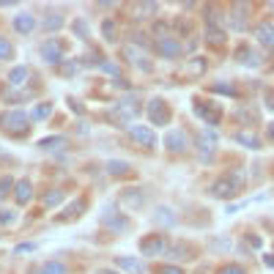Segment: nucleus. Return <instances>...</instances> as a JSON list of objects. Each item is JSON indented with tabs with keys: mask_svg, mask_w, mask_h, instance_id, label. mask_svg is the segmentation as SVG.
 <instances>
[{
	"mask_svg": "<svg viewBox=\"0 0 274 274\" xmlns=\"http://www.w3.org/2000/svg\"><path fill=\"white\" fill-rule=\"evenodd\" d=\"M0 126L8 132V135H25L30 129V115H27L25 110H6L3 115H0Z\"/></svg>",
	"mask_w": 274,
	"mask_h": 274,
	"instance_id": "f257e3e1",
	"label": "nucleus"
},
{
	"mask_svg": "<svg viewBox=\"0 0 274 274\" xmlns=\"http://www.w3.org/2000/svg\"><path fill=\"white\" fill-rule=\"evenodd\" d=\"M140 252H143L145 258L164 255V252H167V239H164V236H148V239L140 241Z\"/></svg>",
	"mask_w": 274,
	"mask_h": 274,
	"instance_id": "f03ea898",
	"label": "nucleus"
},
{
	"mask_svg": "<svg viewBox=\"0 0 274 274\" xmlns=\"http://www.w3.org/2000/svg\"><path fill=\"white\" fill-rule=\"evenodd\" d=\"M154 47H157V52L164 55V58H178V55L184 52V47H181L176 39H170V36H159V39L154 41Z\"/></svg>",
	"mask_w": 274,
	"mask_h": 274,
	"instance_id": "7ed1b4c3",
	"label": "nucleus"
},
{
	"mask_svg": "<svg viewBox=\"0 0 274 274\" xmlns=\"http://www.w3.org/2000/svg\"><path fill=\"white\" fill-rule=\"evenodd\" d=\"M186 145H189V140H186V135L181 129H167L164 132V148L181 154V151H186Z\"/></svg>",
	"mask_w": 274,
	"mask_h": 274,
	"instance_id": "20e7f679",
	"label": "nucleus"
},
{
	"mask_svg": "<svg viewBox=\"0 0 274 274\" xmlns=\"http://www.w3.org/2000/svg\"><path fill=\"white\" fill-rule=\"evenodd\" d=\"M41 58L47 63H63V49H61V44L55 39H49V41H44L41 44Z\"/></svg>",
	"mask_w": 274,
	"mask_h": 274,
	"instance_id": "39448f33",
	"label": "nucleus"
},
{
	"mask_svg": "<svg viewBox=\"0 0 274 274\" xmlns=\"http://www.w3.org/2000/svg\"><path fill=\"white\" fill-rule=\"evenodd\" d=\"M129 135L135 143H143V145H148V148L157 145V135L151 132V126H129Z\"/></svg>",
	"mask_w": 274,
	"mask_h": 274,
	"instance_id": "423d86ee",
	"label": "nucleus"
},
{
	"mask_svg": "<svg viewBox=\"0 0 274 274\" xmlns=\"http://www.w3.org/2000/svg\"><path fill=\"white\" fill-rule=\"evenodd\" d=\"M14 30H17V33H33L36 30V25H39V22H36V17L33 14H17V17H14Z\"/></svg>",
	"mask_w": 274,
	"mask_h": 274,
	"instance_id": "0eeeda50",
	"label": "nucleus"
},
{
	"mask_svg": "<svg viewBox=\"0 0 274 274\" xmlns=\"http://www.w3.org/2000/svg\"><path fill=\"white\" fill-rule=\"evenodd\" d=\"M244 11H247V6L244 3H239V6L230 11V17H228V27L230 30H236V33H241V30H247V20H244Z\"/></svg>",
	"mask_w": 274,
	"mask_h": 274,
	"instance_id": "6e6552de",
	"label": "nucleus"
},
{
	"mask_svg": "<svg viewBox=\"0 0 274 274\" xmlns=\"http://www.w3.org/2000/svg\"><path fill=\"white\" fill-rule=\"evenodd\" d=\"M255 39H258L263 47H274V25L272 22H260V25H255Z\"/></svg>",
	"mask_w": 274,
	"mask_h": 274,
	"instance_id": "1a4fd4ad",
	"label": "nucleus"
},
{
	"mask_svg": "<svg viewBox=\"0 0 274 274\" xmlns=\"http://www.w3.org/2000/svg\"><path fill=\"white\" fill-rule=\"evenodd\" d=\"M115 269H118V272L143 274V263H140V258H129V255H123V258H115Z\"/></svg>",
	"mask_w": 274,
	"mask_h": 274,
	"instance_id": "9d476101",
	"label": "nucleus"
},
{
	"mask_svg": "<svg viewBox=\"0 0 274 274\" xmlns=\"http://www.w3.org/2000/svg\"><path fill=\"white\" fill-rule=\"evenodd\" d=\"M233 192H236V184H233L230 178H219L211 184V195L214 198H230Z\"/></svg>",
	"mask_w": 274,
	"mask_h": 274,
	"instance_id": "9b49d317",
	"label": "nucleus"
},
{
	"mask_svg": "<svg viewBox=\"0 0 274 274\" xmlns=\"http://www.w3.org/2000/svg\"><path fill=\"white\" fill-rule=\"evenodd\" d=\"M164 104H162V99H154V102L148 104V118L157 126H162V123H167V110H162Z\"/></svg>",
	"mask_w": 274,
	"mask_h": 274,
	"instance_id": "f8f14e48",
	"label": "nucleus"
},
{
	"mask_svg": "<svg viewBox=\"0 0 274 274\" xmlns=\"http://www.w3.org/2000/svg\"><path fill=\"white\" fill-rule=\"evenodd\" d=\"M102 222H104V225H110L113 230H126V228H129V222H126L123 217H115L113 206H107V211L102 214Z\"/></svg>",
	"mask_w": 274,
	"mask_h": 274,
	"instance_id": "ddd939ff",
	"label": "nucleus"
},
{
	"mask_svg": "<svg viewBox=\"0 0 274 274\" xmlns=\"http://www.w3.org/2000/svg\"><path fill=\"white\" fill-rule=\"evenodd\" d=\"M14 195H17V203L25 206L27 200H30V181H27V178H20V181L14 184Z\"/></svg>",
	"mask_w": 274,
	"mask_h": 274,
	"instance_id": "4468645a",
	"label": "nucleus"
},
{
	"mask_svg": "<svg viewBox=\"0 0 274 274\" xmlns=\"http://www.w3.org/2000/svg\"><path fill=\"white\" fill-rule=\"evenodd\" d=\"M27 66H14L11 71H8V82H11V88H20V85H25L27 82Z\"/></svg>",
	"mask_w": 274,
	"mask_h": 274,
	"instance_id": "2eb2a0df",
	"label": "nucleus"
},
{
	"mask_svg": "<svg viewBox=\"0 0 274 274\" xmlns=\"http://www.w3.org/2000/svg\"><path fill=\"white\" fill-rule=\"evenodd\" d=\"M211 145H217V132L206 126V129L198 135V148L200 151H211Z\"/></svg>",
	"mask_w": 274,
	"mask_h": 274,
	"instance_id": "dca6fc26",
	"label": "nucleus"
},
{
	"mask_svg": "<svg viewBox=\"0 0 274 274\" xmlns=\"http://www.w3.org/2000/svg\"><path fill=\"white\" fill-rule=\"evenodd\" d=\"M236 58H239V63H244V66H258V63H260V55L252 52L250 47H239Z\"/></svg>",
	"mask_w": 274,
	"mask_h": 274,
	"instance_id": "f3484780",
	"label": "nucleus"
},
{
	"mask_svg": "<svg viewBox=\"0 0 274 274\" xmlns=\"http://www.w3.org/2000/svg\"><path fill=\"white\" fill-rule=\"evenodd\" d=\"M225 27H217V25H206V39L211 41V44H222L225 41Z\"/></svg>",
	"mask_w": 274,
	"mask_h": 274,
	"instance_id": "a211bd4d",
	"label": "nucleus"
},
{
	"mask_svg": "<svg viewBox=\"0 0 274 274\" xmlns=\"http://www.w3.org/2000/svg\"><path fill=\"white\" fill-rule=\"evenodd\" d=\"M236 140H239L241 145H247V148H252V151L260 148V140L252 135V132H239V135H236Z\"/></svg>",
	"mask_w": 274,
	"mask_h": 274,
	"instance_id": "6ab92c4d",
	"label": "nucleus"
},
{
	"mask_svg": "<svg viewBox=\"0 0 274 274\" xmlns=\"http://www.w3.org/2000/svg\"><path fill=\"white\" fill-rule=\"evenodd\" d=\"M123 55H126V58H129V61L132 63H140V66H143V68H148V66H145V55L143 52H140V49H137V47H132V44H126V47H123Z\"/></svg>",
	"mask_w": 274,
	"mask_h": 274,
	"instance_id": "aec40b11",
	"label": "nucleus"
},
{
	"mask_svg": "<svg viewBox=\"0 0 274 274\" xmlns=\"http://www.w3.org/2000/svg\"><path fill=\"white\" fill-rule=\"evenodd\" d=\"M41 274H66V266H63L61 260H47L41 266Z\"/></svg>",
	"mask_w": 274,
	"mask_h": 274,
	"instance_id": "412c9836",
	"label": "nucleus"
},
{
	"mask_svg": "<svg viewBox=\"0 0 274 274\" xmlns=\"http://www.w3.org/2000/svg\"><path fill=\"white\" fill-rule=\"evenodd\" d=\"M49 113H52V104H39V107L30 113V121H44Z\"/></svg>",
	"mask_w": 274,
	"mask_h": 274,
	"instance_id": "4be33fe9",
	"label": "nucleus"
},
{
	"mask_svg": "<svg viewBox=\"0 0 274 274\" xmlns=\"http://www.w3.org/2000/svg\"><path fill=\"white\" fill-rule=\"evenodd\" d=\"M63 25V17L61 14H49L47 20H44V30H58Z\"/></svg>",
	"mask_w": 274,
	"mask_h": 274,
	"instance_id": "5701e85b",
	"label": "nucleus"
},
{
	"mask_svg": "<svg viewBox=\"0 0 274 274\" xmlns=\"http://www.w3.org/2000/svg\"><path fill=\"white\" fill-rule=\"evenodd\" d=\"M157 222H164V225H176V217H173L170 208H159V211H157Z\"/></svg>",
	"mask_w": 274,
	"mask_h": 274,
	"instance_id": "b1692460",
	"label": "nucleus"
},
{
	"mask_svg": "<svg viewBox=\"0 0 274 274\" xmlns=\"http://www.w3.org/2000/svg\"><path fill=\"white\" fill-rule=\"evenodd\" d=\"M44 203L47 206H61L63 203V192H58V189L47 192V195H44Z\"/></svg>",
	"mask_w": 274,
	"mask_h": 274,
	"instance_id": "393cba45",
	"label": "nucleus"
},
{
	"mask_svg": "<svg viewBox=\"0 0 274 274\" xmlns=\"http://www.w3.org/2000/svg\"><path fill=\"white\" fill-rule=\"evenodd\" d=\"M11 52H14L11 41H8V39H0V61H8V58H11Z\"/></svg>",
	"mask_w": 274,
	"mask_h": 274,
	"instance_id": "a878e982",
	"label": "nucleus"
},
{
	"mask_svg": "<svg viewBox=\"0 0 274 274\" xmlns=\"http://www.w3.org/2000/svg\"><path fill=\"white\" fill-rule=\"evenodd\" d=\"M102 30H104V36H107V41H115V22L113 20H104Z\"/></svg>",
	"mask_w": 274,
	"mask_h": 274,
	"instance_id": "bb28decb",
	"label": "nucleus"
},
{
	"mask_svg": "<svg viewBox=\"0 0 274 274\" xmlns=\"http://www.w3.org/2000/svg\"><path fill=\"white\" fill-rule=\"evenodd\" d=\"M99 68H102V71H107V74H113V77H121V68H118L113 61H104V63H99Z\"/></svg>",
	"mask_w": 274,
	"mask_h": 274,
	"instance_id": "cd10ccee",
	"label": "nucleus"
},
{
	"mask_svg": "<svg viewBox=\"0 0 274 274\" xmlns=\"http://www.w3.org/2000/svg\"><path fill=\"white\" fill-rule=\"evenodd\" d=\"M214 93H225V96H236V88H233V85H225V82H217V85H214Z\"/></svg>",
	"mask_w": 274,
	"mask_h": 274,
	"instance_id": "c85d7f7f",
	"label": "nucleus"
},
{
	"mask_svg": "<svg viewBox=\"0 0 274 274\" xmlns=\"http://www.w3.org/2000/svg\"><path fill=\"white\" fill-rule=\"evenodd\" d=\"M80 211H85V203H82V200H80V203H74V206H71V208H68V211H66V214H63V219H71V217H80Z\"/></svg>",
	"mask_w": 274,
	"mask_h": 274,
	"instance_id": "c756f323",
	"label": "nucleus"
},
{
	"mask_svg": "<svg viewBox=\"0 0 274 274\" xmlns=\"http://www.w3.org/2000/svg\"><path fill=\"white\" fill-rule=\"evenodd\" d=\"M126 167H129L126 162H107V170L115 173V176H118V173H126Z\"/></svg>",
	"mask_w": 274,
	"mask_h": 274,
	"instance_id": "7c9ffc66",
	"label": "nucleus"
},
{
	"mask_svg": "<svg viewBox=\"0 0 274 274\" xmlns=\"http://www.w3.org/2000/svg\"><path fill=\"white\" fill-rule=\"evenodd\" d=\"M14 222H17L14 211H0V225H14Z\"/></svg>",
	"mask_w": 274,
	"mask_h": 274,
	"instance_id": "2f4dec72",
	"label": "nucleus"
},
{
	"mask_svg": "<svg viewBox=\"0 0 274 274\" xmlns=\"http://www.w3.org/2000/svg\"><path fill=\"white\" fill-rule=\"evenodd\" d=\"M157 3H143V6H137V14H157Z\"/></svg>",
	"mask_w": 274,
	"mask_h": 274,
	"instance_id": "473e14b6",
	"label": "nucleus"
},
{
	"mask_svg": "<svg viewBox=\"0 0 274 274\" xmlns=\"http://www.w3.org/2000/svg\"><path fill=\"white\" fill-rule=\"evenodd\" d=\"M11 192V178H0V198H6Z\"/></svg>",
	"mask_w": 274,
	"mask_h": 274,
	"instance_id": "72a5a7b5",
	"label": "nucleus"
},
{
	"mask_svg": "<svg viewBox=\"0 0 274 274\" xmlns=\"http://www.w3.org/2000/svg\"><path fill=\"white\" fill-rule=\"evenodd\" d=\"M167 255H170V258H181V255H186V247L178 244V247H173V250H167Z\"/></svg>",
	"mask_w": 274,
	"mask_h": 274,
	"instance_id": "f704fd0d",
	"label": "nucleus"
},
{
	"mask_svg": "<svg viewBox=\"0 0 274 274\" xmlns=\"http://www.w3.org/2000/svg\"><path fill=\"white\" fill-rule=\"evenodd\" d=\"M74 33H80L82 39H88V25L85 22H74Z\"/></svg>",
	"mask_w": 274,
	"mask_h": 274,
	"instance_id": "c9c22d12",
	"label": "nucleus"
},
{
	"mask_svg": "<svg viewBox=\"0 0 274 274\" xmlns=\"http://www.w3.org/2000/svg\"><path fill=\"white\" fill-rule=\"evenodd\" d=\"M63 143V137H47V140H41V148H47V145H61Z\"/></svg>",
	"mask_w": 274,
	"mask_h": 274,
	"instance_id": "e433bc0d",
	"label": "nucleus"
},
{
	"mask_svg": "<svg viewBox=\"0 0 274 274\" xmlns=\"http://www.w3.org/2000/svg\"><path fill=\"white\" fill-rule=\"evenodd\" d=\"M159 274H184V269H181V266H162V269H159Z\"/></svg>",
	"mask_w": 274,
	"mask_h": 274,
	"instance_id": "4c0bfd02",
	"label": "nucleus"
},
{
	"mask_svg": "<svg viewBox=\"0 0 274 274\" xmlns=\"http://www.w3.org/2000/svg\"><path fill=\"white\" fill-rule=\"evenodd\" d=\"M219 274H244V269L241 266H225V269H219Z\"/></svg>",
	"mask_w": 274,
	"mask_h": 274,
	"instance_id": "58836bf2",
	"label": "nucleus"
},
{
	"mask_svg": "<svg viewBox=\"0 0 274 274\" xmlns=\"http://www.w3.org/2000/svg\"><path fill=\"white\" fill-rule=\"evenodd\" d=\"M33 250H36V244H20L14 252H33Z\"/></svg>",
	"mask_w": 274,
	"mask_h": 274,
	"instance_id": "ea45409f",
	"label": "nucleus"
},
{
	"mask_svg": "<svg viewBox=\"0 0 274 274\" xmlns=\"http://www.w3.org/2000/svg\"><path fill=\"white\" fill-rule=\"evenodd\" d=\"M263 263H266L269 269H274V255H263Z\"/></svg>",
	"mask_w": 274,
	"mask_h": 274,
	"instance_id": "a19ab883",
	"label": "nucleus"
},
{
	"mask_svg": "<svg viewBox=\"0 0 274 274\" xmlns=\"http://www.w3.org/2000/svg\"><path fill=\"white\" fill-rule=\"evenodd\" d=\"M266 102H269V104H266V107H269V110H274V93H272V96H269Z\"/></svg>",
	"mask_w": 274,
	"mask_h": 274,
	"instance_id": "79ce46f5",
	"label": "nucleus"
},
{
	"mask_svg": "<svg viewBox=\"0 0 274 274\" xmlns=\"http://www.w3.org/2000/svg\"><path fill=\"white\" fill-rule=\"evenodd\" d=\"M269 137L274 140V123H269Z\"/></svg>",
	"mask_w": 274,
	"mask_h": 274,
	"instance_id": "37998d69",
	"label": "nucleus"
},
{
	"mask_svg": "<svg viewBox=\"0 0 274 274\" xmlns=\"http://www.w3.org/2000/svg\"><path fill=\"white\" fill-rule=\"evenodd\" d=\"M99 274H115V272H99Z\"/></svg>",
	"mask_w": 274,
	"mask_h": 274,
	"instance_id": "c03bdc74",
	"label": "nucleus"
},
{
	"mask_svg": "<svg viewBox=\"0 0 274 274\" xmlns=\"http://www.w3.org/2000/svg\"><path fill=\"white\" fill-rule=\"evenodd\" d=\"M30 274H41V272H30Z\"/></svg>",
	"mask_w": 274,
	"mask_h": 274,
	"instance_id": "a18cd8bd",
	"label": "nucleus"
}]
</instances>
